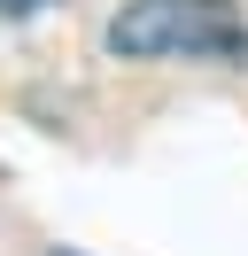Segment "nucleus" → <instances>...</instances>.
Here are the masks:
<instances>
[{
  "label": "nucleus",
  "instance_id": "1",
  "mask_svg": "<svg viewBox=\"0 0 248 256\" xmlns=\"http://www.w3.org/2000/svg\"><path fill=\"white\" fill-rule=\"evenodd\" d=\"M101 39L124 62H248V16L232 0H124Z\"/></svg>",
  "mask_w": 248,
  "mask_h": 256
},
{
  "label": "nucleus",
  "instance_id": "2",
  "mask_svg": "<svg viewBox=\"0 0 248 256\" xmlns=\"http://www.w3.org/2000/svg\"><path fill=\"white\" fill-rule=\"evenodd\" d=\"M46 0H0V16H39Z\"/></svg>",
  "mask_w": 248,
  "mask_h": 256
},
{
  "label": "nucleus",
  "instance_id": "3",
  "mask_svg": "<svg viewBox=\"0 0 248 256\" xmlns=\"http://www.w3.org/2000/svg\"><path fill=\"white\" fill-rule=\"evenodd\" d=\"M54 256H78V248H54Z\"/></svg>",
  "mask_w": 248,
  "mask_h": 256
}]
</instances>
